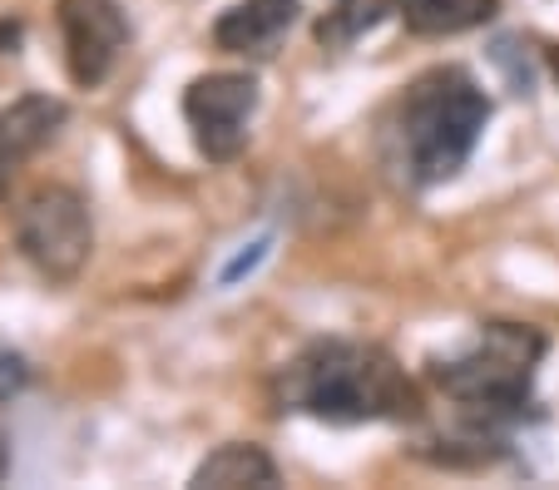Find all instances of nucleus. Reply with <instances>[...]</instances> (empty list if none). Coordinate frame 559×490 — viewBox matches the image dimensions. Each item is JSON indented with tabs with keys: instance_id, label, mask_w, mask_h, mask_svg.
I'll list each match as a JSON object with an SVG mask.
<instances>
[{
	"instance_id": "obj_1",
	"label": "nucleus",
	"mask_w": 559,
	"mask_h": 490,
	"mask_svg": "<svg viewBox=\"0 0 559 490\" xmlns=\"http://www.w3.org/2000/svg\"><path fill=\"white\" fill-rule=\"evenodd\" d=\"M490 124V95L461 64H436L381 119V159L406 189H436L471 164Z\"/></svg>"
},
{
	"instance_id": "obj_2",
	"label": "nucleus",
	"mask_w": 559,
	"mask_h": 490,
	"mask_svg": "<svg viewBox=\"0 0 559 490\" xmlns=\"http://www.w3.org/2000/svg\"><path fill=\"white\" fill-rule=\"evenodd\" d=\"M277 411L312 416L328 427H367V421H416L421 392L396 367L386 347L371 342H312L273 382Z\"/></svg>"
},
{
	"instance_id": "obj_3",
	"label": "nucleus",
	"mask_w": 559,
	"mask_h": 490,
	"mask_svg": "<svg viewBox=\"0 0 559 490\" xmlns=\"http://www.w3.org/2000/svg\"><path fill=\"white\" fill-rule=\"evenodd\" d=\"M545 357V332L530 322H480L471 347L431 362V382L461 406L475 441L530 416V386Z\"/></svg>"
},
{
	"instance_id": "obj_4",
	"label": "nucleus",
	"mask_w": 559,
	"mask_h": 490,
	"mask_svg": "<svg viewBox=\"0 0 559 490\" xmlns=\"http://www.w3.org/2000/svg\"><path fill=\"white\" fill-rule=\"evenodd\" d=\"M15 243H21L25 263L45 277V283H74L85 273L90 253H95V224H90V203L74 189H35L31 199L15 208Z\"/></svg>"
},
{
	"instance_id": "obj_5",
	"label": "nucleus",
	"mask_w": 559,
	"mask_h": 490,
	"mask_svg": "<svg viewBox=\"0 0 559 490\" xmlns=\"http://www.w3.org/2000/svg\"><path fill=\"white\" fill-rule=\"evenodd\" d=\"M258 115V80L238 75V70H218V75H199L183 89V119L193 129L203 159L228 164L243 154L248 124Z\"/></svg>"
},
{
	"instance_id": "obj_6",
	"label": "nucleus",
	"mask_w": 559,
	"mask_h": 490,
	"mask_svg": "<svg viewBox=\"0 0 559 490\" xmlns=\"http://www.w3.org/2000/svg\"><path fill=\"white\" fill-rule=\"evenodd\" d=\"M60 35H64V70L80 89L109 80L129 45V21L119 0H60Z\"/></svg>"
},
{
	"instance_id": "obj_7",
	"label": "nucleus",
	"mask_w": 559,
	"mask_h": 490,
	"mask_svg": "<svg viewBox=\"0 0 559 490\" xmlns=\"http://www.w3.org/2000/svg\"><path fill=\"white\" fill-rule=\"evenodd\" d=\"M60 124H64V105L50 95H21L11 109H0V199L11 193L21 164L60 134Z\"/></svg>"
},
{
	"instance_id": "obj_8",
	"label": "nucleus",
	"mask_w": 559,
	"mask_h": 490,
	"mask_svg": "<svg viewBox=\"0 0 559 490\" xmlns=\"http://www.w3.org/2000/svg\"><path fill=\"white\" fill-rule=\"evenodd\" d=\"M297 21V0H238L218 25H213V45L228 55H248V60H267L283 45V35Z\"/></svg>"
},
{
	"instance_id": "obj_9",
	"label": "nucleus",
	"mask_w": 559,
	"mask_h": 490,
	"mask_svg": "<svg viewBox=\"0 0 559 490\" xmlns=\"http://www.w3.org/2000/svg\"><path fill=\"white\" fill-rule=\"evenodd\" d=\"M189 486H199V490L277 486V466H273V456H267L263 446H253V441H228V446H218L213 456L199 461V470H193Z\"/></svg>"
},
{
	"instance_id": "obj_10",
	"label": "nucleus",
	"mask_w": 559,
	"mask_h": 490,
	"mask_svg": "<svg viewBox=\"0 0 559 490\" xmlns=\"http://www.w3.org/2000/svg\"><path fill=\"white\" fill-rule=\"evenodd\" d=\"M406 31L412 35H465L475 25L496 21L500 0H396Z\"/></svg>"
},
{
	"instance_id": "obj_11",
	"label": "nucleus",
	"mask_w": 559,
	"mask_h": 490,
	"mask_svg": "<svg viewBox=\"0 0 559 490\" xmlns=\"http://www.w3.org/2000/svg\"><path fill=\"white\" fill-rule=\"evenodd\" d=\"M381 11H386L381 0H337V5L317 21V45H328V50H347V45H357L361 35L381 21Z\"/></svg>"
},
{
	"instance_id": "obj_12",
	"label": "nucleus",
	"mask_w": 559,
	"mask_h": 490,
	"mask_svg": "<svg viewBox=\"0 0 559 490\" xmlns=\"http://www.w3.org/2000/svg\"><path fill=\"white\" fill-rule=\"evenodd\" d=\"M25 382H31V372H25V357L0 347V402H11V396L21 392Z\"/></svg>"
},
{
	"instance_id": "obj_13",
	"label": "nucleus",
	"mask_w": 559,
	"mask_h": 490,
	"mask_svg": "<svg viewBox=\"0 0 559 490\" xmlns=\"http://www.w3.org/2000/svg\"><path fill=\"white\" fill-rule=\"evenodd\" d=\"M11 476V446H5V437H0V480Z\"/></svg>"
}]
</instances>
